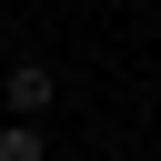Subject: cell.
I'll use <instances>...</instances> for the list:
<instances>
[{
  "label": "cell",
  "instance_id": "obj_1",
  "mask_svg": "<svg viewBox=\"0 0 161 161\" xmlns=\"http://www.w3.org/2000/svg\"><path fill=\"white\" fill-rule=\"evenodd\" d=\"M0 91H10V121H40V111H50V101H60V80H50V70H40V60H20V70H10V80H0Z\"/></svg>",
  "mask_w": 161,
  "mask_h": 161
},
{
  "label": "cell",
  "instance_id": "obj_2",
  "mask_svg": "<svg viewBox=\"0 0 161 161\" xmlns=\"http://www.w3.org/2000/svg\"><path fill=\"white\" fill-rule=\"evenodd\" d=\"M0 161H50V151H40V131H30V121H10V131H0Z\"/></svg>",
  "mask_w": 161,
  "mask_h": 161
}]
</instances>
